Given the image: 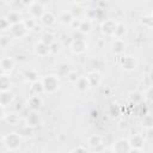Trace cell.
<instances>
[{"label":"cell","instance_id":"6da1fadb","mask_svg":"<svg viewBox=\"0 0 153 153\" xmlns=\"http://www.w3.org/2000/svg\"><path fill=\"white\" fill-rule=\"evenodd\" d=\"M41 82L44 88V92H47V93H54L60 87V80H59L57 75H55V74H48V75L43 76L41 79Z\"/></svg>","mask_w":153,"mask_h":153},{"label":"cell","instance_id":"7a4b0ae2","mask_svg":"<svg viewBox=\"0 0 153 153\" xmlns=\"http://www.w3.org/2000/svg\"><path fill=\"white\" fill-rule=\"evenodd\" d=\"M20 134L19 133H8L4 135L2 143L8 151H16L20 146Z\"/></svg>","mask_w":153,"mask_h":153},{"label":"cell","instance_id":"3957f363","mask_svg":"<svg viewBox=\"0 0 153 153\" xmlns=\"http://www.w3.org/2000/svg\"><path fill=\"white\" fill-rule=\"evenodd\" d=\"M29 30L26 29V26L24 25V22H20L18 24H14L11 26L10 29V35L12 38H17V39H22L23 37H25L27 35Z\"/></svg>","mask_w":153,"mask_h":153},{"label":"cell","instance_id":"277c9868","mask_svg":"<svg viewBox=\"0 0 153 153\" xmlns=\"http://www.w3.org/2000/svg\"><path fill=\"white\" fill-rule=\"evenodd\" d=\"M117 24L114 19H105L100 24V30L105 35V36H109V37H115V31H116V27H117Z\"/></svg>","mask_w":153,"mask_h":153},{"label":"cell","instance_id":"5b68a950","mask_svg":"<svg viewBox=\"0 0 153 153\" xmlns=\"http://www.w3.org/2000/svg\"><path fill=\"white\" fill-rule=\"evenodd\" d=\"M130 149L131 146L127 139H118L112 146V153H129Z\"/></svg>","mask_w":153,"mask_h":153},{"label":"cell","instance_id":"8992f818","mask_svg":"<svg viewBox=\"0 0 153 153\" xmlns=\"http://www.w3.org/2000/svg\"><path fill=\"white\" fill-rule=\"evenodd\" d=\"M69 47L74 54H82L87 50V43L85 38H74Z\"/></svg>","mask_w":153,"mask_h":153},{"label":"cell","instance_id":"52a82bcc","mask_svg":"<svg viewBox=\"0 0 153 153\" xmlns=\"http://www.w3.org/2000/svg\"><path fill=\"white\" fill-rule=\"evenodd\" d=\"M33 51H35V54L37 56L45 57V56H48L50 54V47L47 45V44H44V43H42L41 41H38L35 44V47H33Z\"/></svg>","mask_w":153,"mask_h":153},{"label":"cell","instance_id":"ba28073f","mask_svg":"<svg viewBox=\"0 0 153 153\" xmlns=\"http://www.w3.org/2000/svg\"><path fill=\"white\" fill-rule=\"evenodd\" d=\"M121 65H122V67H123L124 71L131 72V71H134V69L136 68L137 62H136V60H135L134 57H131V56H123V57L121 59Z\"/></svg>","mask_w":153,"mask_h":153},{"label":"cell","instance_id":"9c48e42d","mask_svg":"<svg viewBox=\"0 0 153 153\" xmlns=\"http://www.w3.org/2000/svg\"><path fill=\"white\" fill-rule=\"evenodd\" d=\"M27 8H29L30 13L33 16V18H41L42 14L45 12L43 5H42L41 2H36V1H32L31 5H30Z\"/></svg>","mask_w":153,"mask_h":153},{"label":"cell","instance_id":"30bf717a","mask_svg":"<svg viewBox=\"0 0 153 153\" xmlns=\"http://www.w3.org/2000/svg\"><path fill=\"white\" fill-rule=\"evenodd\" d=\"M0 68L2 74H7L11 73V71L14 68V61L11 57H2L0 61Z\"/></svg>","mask_w":153,"mask_h":153},{"label":"cell","instance_id":"8fae6325","mask_svg":"<svg viewBox=\"0 0 153 153\" xmlns=\"http://www.w3.org/2000/svg\"><path fill=\"white\" fill-rule=\"evenodd\" d=\"M111 50L112 53H115L116 55H121L124 53L126 50V43H124V39L122 38H115L112 44H111Z\"/></svg>","mask_w":153,"mask_h":153},{"label":"cell","instance_id":"7c38bea8","mask_svg":"<svg viewBox=\"0 0 153 153\" xmlns=\"http://www.w3.org/2000/svg\"><path fill=\"white\" fill-rule=\"evenodd\" d=\"M74 19H75L74 14L72 13V11H68V10H65L59 14V22L63 25H71Z\"/></svg>","mask_w":153,"mask_h":153},{"label":"cell","instance_id":"4fadbf2b","mask_svg":"<svg viewBox=\"0 0 153 153\" xmlns=\"http://www.w3.org/2000/svg\"><path fill=\"white\" fill-rule=\"evenodd\" d=\"M13 100H14V96H13L12 92L6 91V92H1L0 93V106L6 108V106L11 105L13 103Z\"/></svg>","mask_w":153,"mask_h":153},{"label":"cell","instance_id":"5bb4252c","mask_svg":"<svg viewBox=\"0 0 153 153\" xmlns=\"http://www.w3.org/2000/svg\"><path fill=\"white\" fill-rule=\"evenodd\" d=\"M39 20H41L42 24H44L45 26H51V25H54V24L56 23V17L54 16L53 12L45 11V12L42 14V17L39 18Z\"/></svg>","mask_w":153,"mask_h":153},{"label":"cell","instance_id":"9a60e30c","mask_svg":"<svg viewBox=\"0 0 153 153\" xmlns=\"http://www.w3.org/2000/svg\"><path fill=\"white\" fill-rule=\"evenodd\" d=\"M42 106V99L39 96H30L27 99V108L32 111H37Z\"/></svg>","mask_w":153,"mask_h":153},{"label":"cell","instance_id":"2e32d148","mask_svg":"<svg viewBox=\"0 0 153 153\" xmlns=\"http://www.w3.org/2000/svg\"><path fill=\"white\" fill-rule=\"evenodd\" d=\"M39 122H41V117L36 111H32L31 114H29V116L26 117V121H25L26 127H29V128H33V127L38 126Z\"/></svg>","mask_w":153,"mask_h":153},{"label":"cell","instance_id":"e0dca14e","mask_svg":"<svg viewBox=\"0 0 153 153\" xmlns=\"http://www.w3.org/2000/svg\"><path fill=\"white\" fill-rule=\"evenodd\" d=\"M129 143L131 146V148L135 149H142L143 148V137L140 134H134L130 139H129Z\"/></svg>","mask_w":153,"mask_h":153},{"label":"cell","instance_id":"ac0fdd59","mask_svg":"<svg viewBox=\"0 0 153 153\" xmlns=\"http://www.w3.org/2000/svg\"><path fill=\"white\" fill-rule=\"evenodd\" d=\"M6 19L8 20V23L11 24V26L14 25V24H18V23L23 22L22 14H20L18 11H10V12L7 13V16H6Z\"/></svg>","mask_w":153,"mask_h":153},{"label":"cell","instance_id":"d6986e66","mask_svg":"<svg viewBox=\"0 0 153 153\" xmlns=\"http://www.w3.org/2000/svg\"><path fill=\"white\" fill-rule=\"evenodd\" d=\"M88 146L92 148V149H97L99 146H102L103 143V139L100 135H97V134H93L88 137Z\"/></svg>","mask_w":153,"mask_h":153},{"label":"cell","instance_id":"ffe728a7","mask_svg":"<svg viewBox=\"0 0 153 153\" xmlns=\"http://www.w3.org/2000/svg\"><path fill=\"white\" fill-rule=\"evenodd\" d=\"M39 41H41L42 43H44V44L49 45V47L56 42V41H55V36H54V33H53V32H50V31H45V32H43V33L41 35Z\"/></svg>","mask_w":153,"mask_h":153},{"label":"cell","instance_id":"44dd1931","mask_svg":"<svg viewBox=\"0 0 153 153\" xmlns=\"http://www.w3.org/2000/svg\"><path fill=\"white\" fill-rule=\"evenodd\" d=\"M86 76H87V79H88L91 86H97V85H99V82H100V74H99L98 72L91 71V72H88V73L86 74Z\"/></svg>","mask_w":153,"mask_h":153},{"label":"cell","instance_id":"7402d4cb","mask_svg":"<svg viewBox=\"0 0 153 153\" xmlns=\"http://www.w3.org/2000/svg\"><path fill=\"white\" fill-rule=\"evenodd\" d=\"M10 88H11L10 76L7 74H1V76H0V90H1V92L10 91Z\"/></svg>","mask_w":153,"mask_h":153},{"label":"cell","instance_id":"603a6c76","mask_svg":"<svg viewBox=\"0 0 153 153\" xmlns=\"http://www.w3.org/2000/svg\"><path fill=\"white\" fill-rule=\"evenodd\" d=\"M90 87H91V84H90V81H88V79H87L86 75L80 76L79 80L76 81V88H78L79 91H81V92L88 90Z\"/></svg>","mask_w":153,"mask_h":153},{"label":"cell","instance_id":"cb8c5ba5","mask_svg":"<svg viewBox=\"0 0 153 153\" xmlns=\"http://www.w3.org/2000/svg\"><path fill=\"white\" fill-rule=\"evenodd\" d=\"M42 92H44V88H43L41 81L33 82L31 85V87H30V96H39Z\"/></svg>","mask_w":153,"mask_h":153},{"label":"cell","instance_id":"d4e9b609","mask_svg":"<svg viewBox=\"0 0 153 153\" xmlns=\"http://www.w3.org/2000/svg\"><path fill=\"white\" fill-rule=\"evenodd\" d=\"M79 31L82 33V35H86V33H90L92 31V22L88 20V19H84L81 22V25L79 27Z\"/></svg>","mask_w":153,"mask_h":153},{"label":"cell","instance_id":"484cf974","mask_svg":"<svg viewBox=\"0 0 153 153\" xmlns=\"http://www.w3.org/2000/svg\"><path fill=\"white\" fill-rule=\"evenodd\" d=\"M141 123H142L143 128H146L147 130L153 129V115H149V114L143 115V117L141 120Z\"/></svg>","mask_w":153,"mask_h":153},{"label":"cell","instance_id":"4316f807","mask_svg":"<svg viewBox=\"0 0 153 153\" xmlns=\"http://www.w3.org/2000/svg\"><path fill=\"white\" fill-rule=\"evenodd\" d=\"M24 22V25L26 26V29L30 31V30H35V29H39V26H38V22H37V19L36 18H33V17H31V18H27V19H24L23 20Z\"/></svg>","mask_w":153,"mask_h":153},{"label":"cell","instance_id":"83f0119b","mask_svg":"<svg viewBox=\"0 0 153 153\" xmlns=\"http://www.w3.org/2000/svg\"><path fill=\"white\" fill-rule=\"evenodd\" d=\"M126 32H127L126 25L122 24V23H118L117 27H116V31H115V38H122L123 39V36L126 35Z\"/></svg>","mask_w":153,"mask_h":153},{"label":"cell","instance_id":"f1b7e54d","mask_svg":"<svg viewBox=\"0 0 153 153\" xmlns=\"http://www.w3.org/2000/svg\"><path fill=\"white\" fill-rule=\"evenodd\" d=\"M66 76H67V80L69 82H75V84H76V81L80 78V75H79V73L76 71H68L67 74H66Z\"/></svg>","mask_w":153,"mask_h":153},{"label":"cell","instance_id":"f546056e","mask_svg":"<svg viewBox=\"0 0 153 153\" xmlns=\"http://www.w3.org/2000/svg\"><path fill=\"white\" fill-rule=\"evenodd\" d=\"M5 120L8 122V124H10V126H17V124L19 123L20 117H19L18 115H16V114H8V115L6 116V118H5Z\"/></svg>","mask_w":153,"mask_h":153},{"label":"cell","instance_id":"4dcf8cb0","mask_svg":"<svg viewBox=\"0 0 153 153\" xmlns=\"http://www.w3.org/2000/svg\"><path fill=\"white\" fill-rule=\"evenodd\" d=\"M140 23H141L145 27H148V29L153 27V18H152L151 14H149V16H145V17H142V18L140 19Z\"/></svg>","mask_w":153,"mask_h":153},{"label":"cell","instance_id":"1f68e13d","mask_svg":"<svg viewBox=\"0 0 153 153\" xmlns=\"http://www.w3.org/2000/svg\"><path fill=\"white\" fill-rule=\"evenodd\" d=\"M129 99H130L134 104H140V103L142 102L143 97H142V94H141V93H139V92H133V93H130Z\"/></svg>","mask_w":153,"mask_h":153},{"label":"cell","instance_id":"d6a6232c","mask_svg":"<svg viewBox=\"0 0 153 153\" xmlns=\"http://www.w3.org/2000/svg\"><path fill=\"white\" fill-rule=\"evenodd\" d=\"M10 44H11V37L2 35V36L0 37V47H1L2 49H6Z\"/></svg>","mask_w":153,"mask_h":153},{"label":"cell","instance_id":"836d02e7","mask_svg":"<svg viewBox=\"0 0 153 153\" xmlns=\"http://www.w3.org/2000/svg\"><path fill=\"white\" fill-rule=\"evenodd\" d=\"M26 78H27V80H30L32 84L38 81V74H37V72H35V71H29V72L26 73Z\"/></svg>","mask_w":153,"mask_h":153},{"label":"cell","instance_id":"e575fe53","mask_svg":"<svg viewBox=\"0 0 153 153\" xmlns=\"http://www.w3.org/2000/svg\"><path fill=\"white\" fill-rule=\"evenodd\" d=\"M10 29H11V24L8 23V20L6 19V17L5 18H1L0 19V30L1 31H6V30L10 31Z\"/></svg>","mask_w":153,"mask_h":153},{"label":"cell","instance_id":"d590c367","mask_svg":"<svg viewBox=\"0 0 153 153\" xmlns=\"http://www.w3.org/2000/svg\"><path fill=\"white\" fill-rule=\"evenodd\" d=\"M145 98H146L148 102L153 103V86H149V87L146 90V93H145Z\"/></svg>","mask_w":153,"mask_h":153},{"label":"cell","instance_id":"8d00e7d4","mask_svg":"<svg viewBox=\"0 0 153 153\" xmlns=\"http://www.w3.org/2000/svg\"><path fill=\"white\" fill-rule=\"evenodd\" d=\"M60 44L57 43V42H55L54 44H51L50 45V54H56V53H59L60 51Z\"/></svg>","mask_w":153,"mask_h":153},{"label":"cell","instance_id":"74e56055","mask_svg":"<svg viewBox=\"0 0 153 153\" xmlns=\"http://www.w3.org/2000/svg\"><path fill=\"white\" fill-rule=\"evenodd\" d=\"M81 22H82V19H79V18H75L73 22H72V24H71V26H73L74 29H78L79 30V27H80V25H81Z\"/></svg>","mask_w":153,"mask_h":153},{"label":"cell","instance_id":"f35d334b","mask_svg":"<svg viewBox=\"0 0 153 153\" xmlns=\"http://www.w3.org/2000/svg\"><path fill=\"white\" fill-rule=\"evenodd\" d=\"M72 153H88V151H87L85 147H82V146H79V147L74 148V149L72 151Z\"/></svg>","mask_w":153,"mask_h":153},{"label":"cell","instance_id":"ab89813d","mask_svg":"<svg viewBox=\"0 0 153 153\" xmlns=\"http://www.w3.org/2000/svg\"><path fill=\"white\" fill-rule=\"evenodd\" d=\"M129 153H142V149H135V148H131L129 151Z\"/></svg>","mask_w":153,"mask_h":153},{"label":"cell","instance_id":"60d3db41","mask_svg":"<svg viewBox=\"0 0 153 153\" xmlns=\"http://www.w3.org/2000/svg\"><path fill=\"white\" fill-rule=\"evenodd\" d=\"M151 16H152V18H153V11H152V13H151Z\"/></svg>","mask_w":153,"mask_h":153},{"label":"cell","instance_id":"b9f144b4","mask_svg":"<svg viewBox=\"0 0 153 153\" xmlns=\"http://www.w3.org/2000/svg\"><path fill=\"white\" fill-rule=\"evenodd\" d=\"M69 153H72V152H69Z\"/></svg>","mask_w":153,"mask_h":153}]
</instances>
